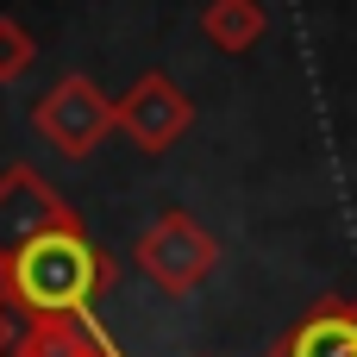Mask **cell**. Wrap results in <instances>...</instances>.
<instances>
[{"label":"cell","instance_id":"cell-2","mask_svg":"<svg viewBox=\"0 0 357 357\" xmlns=\"http://www.w3.org/2000/svg\"><path fill=\"white\" fill-rule=\"evenodd\" d=\"M113 126H119V107H107V94H100L88 75H63V82L38 100V132H44L63 157L94 151Z\"/></svg>","mask_w":357,"mask_h":357},{"label":"cell","instance_id":"cell-10","mask_svg":"<svg viewBox=\"0 0 357 357\" xmlns=\"http://www.w3.org/2000/svg\"><path fill=\"white\" fill-rule=\"evenodd\" d=\"M25 351H31V314L0 295V357H25Z\"/></svg>","mask_w":357,"mask_h":357},{"label":"cell","instance_id":"cell-4","mask_svg":"<svg viewBox=\"0 0 357 357\" xmlns=\"http://www.w3.org/2000/svg\"><path fill=\"white\" fill-rule=\"evenodd\" d=\"M75 220H69V207L31 176V169H13V176H0V270L19 257V251H31L38 238H50V232H69Z\"/></svg>","mask_w":357,"mask_h":357},{"label":"cell","instance_id":"cell-8","mask_svg":"<svg viewBox=\"0 0 357 357\" xmlns=\"http://www.w3.org/2000/svg\"><path fill=\"white\" fill-rule=\"evenodd\" d=\"M201 25H207V38L220 50H251L264 38V6L257 0H207Z\"/></svg>","mask_w":357,"mask_h":357},{"label":"cell","instance_id":"cell-9","mask_svg":"<svg viewBox=\"0 0 357 357\" xmlns=\"http://www.w3.org/2000/svg\"><path fill=\"white\" fill-rule=\"evenodd\" d=\"M31 56H38L31 31H25V25H13V19H0V82L25 75V69H31Z\"/></svg>","mask_w":357,"mask_h":357},{"label":"cell","instance_id":"cell-5","mask_svg":"<svg viewBox=\"0 0 357 357\" xmlns=\"http://www.w3.org/2000/svg\"><path fill=\"white\" fill-rule=\"evenodd\" d=\"M188 119H195V107H188V94H182L169 75H144V82L119 100V126H126L144 151H169V144L188 132Z\"/></svg>","mask_w":357,"mask_h":357},{"label":"cell","instance_id":"cell-6","mask_svg":"<svg viewBox=\"0 0 357 357\" xmlns=\"http://www.w3.org/2000/svg\"><path fill=\"white\" fill-rule=\"evenodd\" d=\"M276 357H357V307L351 301L314 307V314L276 345Z\"/></svg>","mask_w":357,"mask_h":357},{"label":"cell","instance_id":"cell-7","mask_svg":"<svg viewBox=\"0 0 357 357\" xmlns=\"http://www.w3.org/2000/svg\"><path fill=\"white\" fill-rule=\"evenodd\" d=\"M25 357H119L107 345V333L75 314V320H31V351Z\"/></svg>","mask_w":357,"mask_h":357},{"label":"cell","instance_id":"cell-3","mask_svg":"<svg viewBox=\"0 0 357 357\" xmlns=\"http://www.w3.org/2000/svg\"><path fill=\"white\" fill-rule=\"evenodd\" d=\"M138 264H144V276L157 282V289H169V295H188L213 264H220V245L188 220V213H163L151 232H144V245H138Z\"/></svg>","mask_w":357,"mask_h":357},{"label":"cell","instance_id":"cell-1","mask_svg":"<svg viewBox=\"0 0 357 357\" xmlns=\"http://www.w3.org/2000/svg\"><path fill=\"white\" fill-rule=\"evenodd\" d=\"M107 257L82 238V226H69V232H50V238H38L31 251H19L6 270H0V295L6 301H19L31 320H75V314H88L94 307V295L107 289Z\"/></svg>","mask_w":357,"mask_h":357}]
</instances>
